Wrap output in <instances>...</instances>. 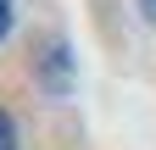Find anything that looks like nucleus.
Masks as SVG:
<instances>
[{
	"instance_id": "nucleus-2",
	"label": "nucleus",
	"mask_w": 156,
	"mask_h": 150,
	"mask_svg": "<svg viewBox=\"0 0 156 150\" xmlns=\"http://www.w3.org/2000/svg\"><path fill=\"white\" fill-rule=\"evenodd\" d=\"M11 17H17V11H11V0H0V39L11 33Z\"/></svg>"
},
{
	"instance_id": "nucleus-3",
	"label": "nucleus",
	"mask_w": 156,
	"mask_h": 150,
	"mask_svg": "<svg viewBox=\"0 0 156 150\" xmlns=\"http://www.w3.org/2000/svg\"><path fill=\"white\" fill-rule=\"evenodd\" d=\"M145 11H156V0H145Z\"/></svg>"
},
{
	"instance_id": "nucleus-1",
	"label": "nucleus",
	"mask_w": 156,
	"mask_h": 150,
	"mask_svg": "<svg viewBox=\"0 0 156 150\" xmlns=\"http://www.w3.org/2000/svg\"><path fill=\"white\" fill-rule=\"evenodd\" d=\"M0 150H23V145H17V122H11L6 106H0Z\"/></svg>"
}]
</instances>
